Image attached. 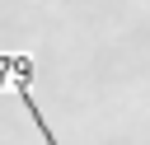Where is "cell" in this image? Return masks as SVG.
I'll use <instances>...</instances> for the list:
<instances>
[{"mask_svg": "<svg viewBox=\"0 0 150 145\" xmlns=\"http://www.w3.org/2000/svg\"><path fill=\"white\" fill-rule=\"evenodd\" d=\"M23 80H33V56H23V51L0 56V89L5 84H23Z\"/></svg>", "mask_w": 150, "mask_h": 145, "instance_id": "cell-1", "label": "cell"}, {"mask_svg": "<svg viewBox=\"0 0 150 145\" xmlns=\"http://www.w3.org/2000/svg\"><path fill=\"white\" fill-rule=\"evenodd\" d=\"M14 94H19V103L28 108V117L38 122V131H42V140H47V145H61V140L52 136V126H47V117H42V108H38V98H33V89H28V80H23V84H14Z\"/></svg>", "mask_w": 150, "mask_h": 145, "instance_id": "cell-2", "label": "cell"}]
</instances>
